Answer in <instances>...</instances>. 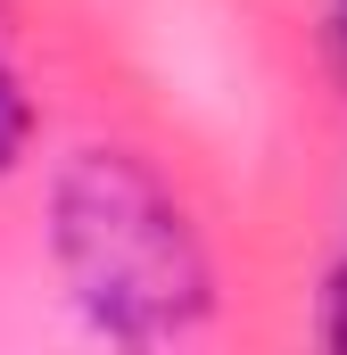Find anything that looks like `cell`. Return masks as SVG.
I'll return each instance as SVG.
<instances>
[{"label":"cell","mask_w":347,"mask_h":355,"mask_svg":"<svg viewBox=\"0 0 347 355\" xmlns=\"http://www.w3.org/2000/svg\"><path fill=\"white\" fill-rule=\"evenodd\" d=\"M331 347H347V265L331 272Z\"/></svg>","instance_id":"cell-4"},{"label":"cell","mask_w":347,"mask_h":355,"mask_svg":"<svg viewBox=\"0 0 347 355\" xmlns=\"http://www.w3.org/2000/svg\"><path fill=\"white\" fill-rule=\"evenodd\" d=\"M25 141H33V99H25V83H17L8 58H0V174L25 157Z\"/></svg>","instance_id":"cell-2"},{"label":"cell","mask_w":347,"mask_h":355,"mask_svg":"<svg viewBox=\"0 0 347 355\" xmlns=\"http://www.w3.org/2000/svg\"><path fill=\"white\" fill-rule=\"evenodd\" d=\"M323 42H331V67H339V83H347V0L323 8Z\"/></svg>","instance_id":"cell-3"},{"label":"cell","mask_w":347,"mask_h":355,"mask_svg":"<svg viewBox=\"0 0 347 355\" xmlns=\"http://www.w3.org/2000/svg\"><path fill=\"white\" fill-rule=\"evenodd\" d=\"M50 248L108 339H182L215 306L207 240L133 149H75L50 182Z\"/></svg>","instance_id":"cell-1"}]
</instances>
